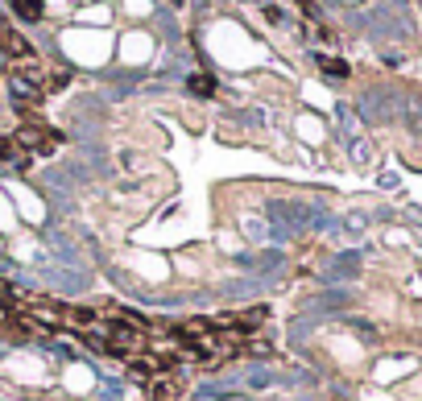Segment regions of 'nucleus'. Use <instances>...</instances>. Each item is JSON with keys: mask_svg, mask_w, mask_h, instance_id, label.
<instances>
[{"mask_svg": "<svg viewBox=\"0 0 422 401\" xmlns=\"http://www.w3.org/2000/svg\"><path fill=\"white\" fill-rule=\"evenodd\" d=\"M87 344L104 356H137L145 352V331L137 323H99V335H87Z\"/></svg>", "mask_w": 422, "mask_h": 401, "instance_id": "nucleus-1", "label": "nucleus"}, {"mask_svg": "<svg viewBox=\"0 0 422 401\" xmlns=\"http://www.w3.org/2000/svg\"><path fill=\"white\" fill-rule=\"evenodd\" d=\"M12 141L21 145V153H54L62 145V133L50 128V124H41V120H25Z\"/></svg>", "mask_w": 422, "mask_h": 401, "instance_id": "nucleus-2", "label": "nucleus"}, {"mask_svg": "<svg viewBox=\"0 0 422 401\" xmlns=\"http://www.w3.org/2000/svg\"><path fill=\"white\" fill-rule=\"evenodd\" d=\"M265 319H269V311H265V306H249V311L224 315V319H220V327H228V331H236V335H249V331H257Z\"/></svg>", "mask_w": 422, "mask_h": 401, "instance_id": "nucleus-3", "label": "nucleus"}, {"mask_svg": "<svg viewBox=\"0 0 422 401\" xmlns=\"http://www.w3.org/2000/svg\"><path fill=\"white\" fill-rule=\"evenodd\" d=\"M178 398H182V381H178L174 373L149 381V401H178Z\"/></svg>", "mask_w": 422, "mask_h": 401, "instance_id": "nucleus-4", "label": "nucleus"}, {"mask_svg": "<svg viewBox=\"0 0 422 401\" xmlns=\"http://www.w3.org/2000/svg\"><path fill=\"white\" fill-rule=\"evenodd\" d=\"M8 4H12V12L21 21H37L41 17V0H8Z\"/></svg>", "mask_w": 422, "mask_h": 401, "instance_id": "nucleus-5", "label": "nucleus"}, {"mask_svg": "<svg viewBox=\"0 0 422 401\" xmlns=\"http://www.w3.org/2000/svg\"><path fill=\"white\" fill-rule=\"evenodd\" d=\"M191 91H195V95H203V99H207V95H211V91H215V79H211V75H195V79H191Z\"/></svg>", "mask_w": 422, "mask_h": 401, "instance_id": "nucleus-6", "label": "nucleus"}, {"mask_svg": "<svg viewBox=\"0 0 422 401\" xmlns=\"http://www.w3.org/2000/svg\"><path fill=\"white\" fill-rule=\"evenodd\" d=\"M8 157H25V153H21V145L12 137H0V162H8Z\"/></svg>", "mask_w": 422, "mask_h": 401, "instance_id": "nucleus-7", "label": "nucleus"}, {"mask_svg": "<svg viewBox=\"0 0 422 401\" xmlns=\"http://www.w3.org/2000/svg\"><path fill=\"white\" fill-rule=\"evenodd\" d=\"M319 66H323V70H327V75H340V79H344V75H348V66H344V62H340V58H319Z\"/></svg>", "mask_w": 422, "mask_h": 401, "instance_id": "nucleus-8", "label": "nucleus"}]
</instances>
